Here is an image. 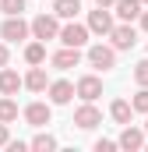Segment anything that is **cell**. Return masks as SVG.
<instances>
[{
	"label": "cell",
	"instance_id": "6da1fadb",
	"mask_svg": "<svg viewBox=\"0 0 148 152\" xmlns=\"http://www.w3.org/2000/svg\"><path fill=\"white\" fill-rule=\"evenodd\" d=\"M28 32H32V25H28L21 14H11V18L0 25V36H4V42H25V39H28Z\"/></svg>",
	"mask_w": 148,
	"mask_h": 152
},
{
	"label": "cell",
	"instance_id": "7a4b0ae2",
	"mask_svg": "<svg viewBox=\"0 0 148 152\" xmlns=\"http://www.w3.org/2000/svg\"><path fill=\"white\" fill-rule=\"evenodd\" d=\"M88 64L95 71H113L116 67V46H102V42L88 46Z\"/></svg>",
	"mask_w": 148,
	"mask_h": 152
},
{
	"label": "cell",
	"instance_id": "3957f363",
	"mask_svg": "<svg viewBox=\"0 0 148 152\" xmlns=\"http://www.w3.org/2000/svg\"><path fill=\"white\" fill-rule=\"evenodd\" d=\"M32 36L36 39H60V25H57V14H39L32 18Z\"/></svg>",
	"mask_w": 148,
	"mask_h": 152
},
{
	"label": "cell",
	"instance_id": "277c9868",
	"mask_svg": "<svg viewBox=\"0 0 148 152\" xmlns=\"http://www.w3.org/2000/svg\"><path fill=\"white\" fill-rule=\"evenodd\" d=\"M88 32H92L88 25H78V21H67V25L60 28V42H64V46H78V50H81V46L88 42Z\"/></svg>",
	"mask_w": 148,
	"mask_h": 152
},
{
	"label": "cell",
	"instance_id": "5b68a950",
	"mask_svg": "<svg viewBox=\"0 0 148 152\" xmlns=\"http://www.w3.org/2000/svg\"><path fill=\"white\" fill-rule=\"evenodd\" d=\"M46 92H49V103H53V106H67L74 96H78V85H71V81L60 78V81H49Z\"/></svg>",
	"mask_w": 148,
	"mask_h": 152
},
{
	"label": "cell",
	"instance_id": "8992f818",
	"mask_svg": "<svg viewBox=\"0 0 148 152\" xmlns=\"http://www.w3.org/2000/svg\"><path fill=\"white\" fill-rule=\"evenodd\" d=\"M88 28H92L95 36H110L113 32V11L110 7H95V11L88 14Z\"/></svg>",
	"mask_w": 148,
	"mask_h": 152
},
{
	"label": "cell",
	"instance_id": "52a82bcc",
	"mask_svg": "<svg viewBox=\"0 0 148 152\" xmlns=\"http://www.w3.org/2000/svg\"><path fill=\"white\" fill-rule=\"evenodd\" d=\"M74 124H78L81 131H92V127H99V124H102V113L95 110V103H85V106H78V110H74Z\"/></svg>",
	"mask_w": 148,
	"mask_h": 152
},
{
	"label": "cell",
	"instance_id": "ba28073f",
	"mask_svg": "<svg viewBox=\"0 0 148 152\" xmlns=\"http://www.w3.org/2000/svg\"><path fill=\"white\" fill-rule=\"evenodd\" d=\"M78 60H81V50H78V46H64V50H57V53L49 57V64H53L57 71H71V67H78Z\"/></svg>",
	"mask_w": 148,
	"mask_h": 152
},
{
	"label": "cell",
	"instance_id": "9c48e42d",
	"mask_svg": "<svg viewBox=\"0 0 148 152\" xmlns=\"http://www.w3.org/2000/svg\"><path fill=\"white\" fill-rule=\"evenodd\" d=\"M110 39H113V46H116V50H131V46L138 42V32H134V25H131V21H123V25H113Z\"/></svg>",
	"mask_w": 148,
	"mask_h": 152
},
{
	"label": "cell",
	"instance_id": "30bf717a",
	"mask_svg": "<svg viewBox=\"0 0 148 152\" xmlns=\"http://www.w3.org/2000/svg\"><path fill=\"white\" fill-rule=\"evenodd\" d=\"M49 117H53L49 103H28V106H25V120H28L32 127H46V124H49Z\"/></svg>",
	"mask_w": 148,
	"mask_h": 152
},
{
	"label": "cell",
	"instance_id": "8fae6325",
	"mask_svg": "<svg viewBox=\"0 0 148 152\" xmlns=\"http://www.w3.org/2000/svg\"><path fill=\"white\" fill-rule=\"evenodd\" d=\"M78 96L85 99V103H95L99 96H102V81L95 75H85V78H78Z\"/></svg>",
	"mask_w": 148,
	"mask_h": 152
},
{
	"label": "cell",
	"instance_id": "7c38bea8",
	"mask_svg": "<svg viewBox=\"0 0 148 152\" xmlns=\"http://www.w3.org/2000/svg\"><path fill=\"white\" fill-rule=\"evenodd\" d=\"M120 149H127V152H138V149H145V131H138V127H131V124H123V131H120Z\"/></svg>",
	"mask_w": 148,
	"mask_h": 152
},
{
	"label": "cell",
	"instance_id": "4fadbf2b",
	"mask_svg": "<svg viewBox=\"0 0 148 152\" xmlns=\"http://www.w3.org/2000/svg\"><path fill=\"white\" fill-rule=\"evenodd\" d=\"M21 85H25V78L18 75V71H11V67L0 71V92H4V96H18Z\"/></svg>",
	"mask_w": 148,
	"mask_h": 152
},
{
	"label": "cell",
	"instance_id": "5bb4252c",
	"mask_svg": "<svg viewBox=\"0 0 148 152\" xmlns=\"http://www.w3.org/2000/svg\"><path fill=\"white\" fill-rule=\"evenodd\" d=\"M113 7H116V18H120V21H134V18H141V0H116Z\"/></svg>",
	"mask_w": 148,
	"mask_h": 152
},
{
	"label": "cell",
	"instance_id": "9a60e30c",
	"mask_svg": "<svg viewBox=\"0 0 148 152\" xmlns=\"http://www.w3.org/2000/svg\"><path fill=\"white\" fill-rule=\"evenodd\" d=\"M25 88H32V92H46L49 88V78H46V71L39 64H32V71L25 75Z\"/></svg>",
	"mask_w": 148,
	"mask_h": 152
},
{
	"label": "cell",
	"instance_id": "2e32d148",
	"mask_svg": "<svg viewBox=\"0 0 148 152\" xmlns=\"http://www.w3.org/2000/svg\"><path fill=\"white\" fill-rule=\"evenodd\" d=\"M78 11H81V0H53V14L64 18V21L78 18Z\"/></svg>",
	"mask_w": 148,
	"mask_h": 152
},
{
	"label": "cell",
	"instance_id": "e0dca14e",
	"mask_svg": "<svg viewBox=\"0 0 148 152\" xmlns=\"http://www.w3.org/2000/svg\"><path fill=\"white\" fill-rule=\"evenodd\" d=\"M131 113H134V106H131L127 99H113V106H110V117L116 120V124H131Z\"/></svg>",
	"mask_w": 148,
	"mask_h": 152
},
{
	"label": "cell",
	"instance_id": "ac0fdd59",
	"mask_svg": "<svg viewBox=\"0 0 148 152\" xmlns=\"http://www.w3.org/2000/svg\"><path fill=\"white\" fill-rule=\"evenodd\" d=\"M25 60H28V64H42V60H46V42H42V39H36V42L25 46Z\"/></svg>",
	"mask_w": 148,
	"mask_h": 152
},
{
	"label": "cell",
	"instance_id": "d6986e66",
	"mask_svg": "<svg viewBox=\"0 0 148 152\" xmlns=\"http://www.w3.org/2000/svg\"><path fill=\"white\" fill-rule=\"evenodd\" d=\"M28 149H36V152H53V149H57V138H53V134H46V131H39L36 138L28 142Z\"/></svg>",
	"mask_w": 148,
	"mask_h": 152
},
{
	"label": "cell",
	"instance_id": "ffe728a7",
	"mask_svg": "<svg viewBox=\"0 0 148 152\" xmlns=\"http://www.w3.org/2000/svg\"><path fill=\"white\" fill-rule=\"evenodd\" d=\"M0 120H4V124L18 120V103H14L11 96H0Z\"/></svg>",
	"mask_w": 148,
	"mask_h": 152
},
{
	"label": "cell",
	"instance_id": "44dd1931",
	"mask_svg": "<svg viewBox=\"0 0 148 152\" xmlns=\"http://www.w3.org/2000/svg\"><path fill=\"white\" fill-rule=\"evenodd\" d=\"M131 106H134V113H148V85H141V88L134 92Z\"/></svg>",
	"mask_w": 148,
	"mask_h": 152
},
{
	"label": "cell",
	"instance_id": "7402d4cb",
	"mask_svg": "<svg viewBox=\"0 0 148 152\" xmlns=\"http://www.w3.org/2000/svg\"><path fill=\"white\" fill-rule=\"evenodd\" d=\"M0 11L11 18V14H21L25 11V0H0Z\"/></svg>",
	"mask_w": 148,
	"mask_h": 152
},
{
	"label": "cell",
	"instance_id": "603a6c76",
	"mask_svg": "<svg viewBox=\"0 0 148 152\" xmlns=\"http://www.w3.org/2000/svg\"><path fill=\"white\" fill-rule=\"evenodd\" d=\"M134 81H138V85H148V57L134 64Z\"/></svg>",
	"mask_w": 148,
	"mask_h": 152
},
{
	"label": "cell",
	"instance_id": "cb8c5ba5",
	"mask_svg": "<svg viewBox=\"0 0 148 152\" xmlns=\"http://www.w3.org/2000/svg\"><path fill=\"white\" fill-rule=\"evenodd\" d=\"M116 145H120V142H110V138H99V142H95V152H113Z\"/></svg>",
	"mask_w": 148,
	"mask_h": 152
},
{
	"label": "cell",
	"instance_id": "d4e9b609",
	"mask_svg": "<svg viewBox=\"0 0 148 152\" xmlns=\"http://www.w3.org/2000/svg\"><path fill=\"white\" fill-rule=\"evenodd\" d=\"M7 142H11V134H7V124L0 120V149H7Z\"/></svg>",
	"mask_w": 148,
	"mask_h": 152
},
{
	"label": "cell",
	"instance_id": "484cf974",
	"mask_svg": "<svg viewBox=\"0 0 148 152\" xmlns=\"http://www.w3.org/2000/svg\"><path fill=\"white\" fill-rule=\"evenodd\" d=\"M7 60H11V53H7V42H0V67H7Z\"/></svg>",
	"mask_w": 148,
	"mask_h": 152
},
{
	"label": "cell",
	"instance_id": "4316f807",
	"mask_svg": "<svg viewBox=\"0 0 148 152\" xmlns=\"http://www.w3.org/2000/svg\"><path fill=\"white\" fill-rule=\"evenodd\" d=\"M141 28L148 32V11H141Z\"/></svg>",
	"mask_w": 148,
	"mask_h": 152
},
{
	"label": "cell",
	"instance_id": "83f0119b",
	"mask_svg": "<svg viewBox=\"0 0 148 152\" xmlns=\"http://www.w3.org/2000/svg\"><path fill=\"white\" fill-rule=\"evenodd\" d=\"M95 4H99V7H113L116 0H95Z\"/></svg>",
	"mask_w": 148,
	"mask_h": 152
},
{
	"label": "cell",
	"instance_id": "f1b7e54d",
	"mask_svg": "<svg viewBox=\"0 0 148 152\" xmlns=\"http://www.w3.org/2000/svg\"><path fill=\"white\" fill-rule=\"evenodd\" d=\"M145 134H148V120H145Z\"/></svg>",
	"mask_w": 148,
	"mask_h": 152
},
{
	"label": "cell",
	"instance_id": "f546056e",
	"mask_svg": "<svg viewBox=\"0 0 148 152\" xmlns=\"http://www.w3.org/2000/svg\"><path fill=\"white\" fill-rule=\"evenodd\" d=\"M141 4H148V0H141Z\"/></svg>",
	"mask_w": 148,
	"mask_h": 152
}]
</instances>
